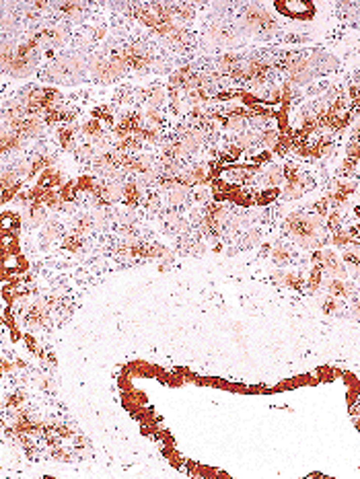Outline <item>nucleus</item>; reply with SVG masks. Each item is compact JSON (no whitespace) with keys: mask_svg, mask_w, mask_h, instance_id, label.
Wrapping results in <instances>:
<instances>
[{"mask_svg":"<svg viewBox=\"0 0 360 479\" xmlns=\"http://www.w3.org/2000/svg\"><path fill=\"white\" fill-rule=\"evenodd\" d=\"M48 307H50L48 302H33L31 309H29L27 315H25L27 325L31 327V329H37V327L48 325V321H50V311H48Z\"/></svg>","mask_w":360,"mask_h":479,"instance_id":"nucleus-1","label":"nucleus"},{"mask_svg":"<svg viewBox=\"0 0 360 479\" xmlns=\"http://www.w3.org/2000/svg\"><path fill=\"white\" fill-rule=\"evenodd\" d=\"M142 196H144V191L140 189V185H138L136 181H126V183L122 185V200H124L126 206H130V208L138 206L140 200H142Z\"/></svg>","mask_w":360,"mask_h":479,"instance_id":"nucleus-2","label":"nucleus"},{"mask_svg":"<svg viewBox=\"0 0 360 479\" xmlns=\"http://www.w3.org/2000/svg\"><path fill=\"white\" fill-rule=\"evenodd\" d=\"M80 134H82L88 142H91V144H97L99 140L105 138V136H103V125H101V121H99L97 117L84 121L82 127H80Z\"/></svg>","mask_w":360,"mask_h":479,"instance_id":"nucleus-3","label":"nucleus"},{"mask_svg":"<svg viewBox=\"0 0 360 479\" xmlns=\"http://www.w3.org/2000/svg\"><path fill=\"white\" fill-rule=\"evenodd\" d=\"M169 93L163 89V86H153L146 91V99H148V107H155V109H161L163 103L167 101Z\"/></svg>","mask_w":360,"mask_h":479,"instance_id":"nucleus-4","label":"nucleus"},{"mask_svg":"<svg viewBox=\"0 0 360 479\" xmlns=\"http://www.w3.org/2000/svg\"><path fill=\"white\" fill-rule=\"evenodd\" d=\"M282 181H284L282 167H272V169H269V171L263 175V185H267L269 189H272V187H278Z\"/></svg>","mask_w":360,"mask_h":479,"instance_id":"nucleus-5","label":"nucleus"},{"mask_svg":"<svg viewBox=\"0 0 360 479\" xmlns=\"http://www.w3.org/2000/svg\"><path fill=\"white\" fill-rule=\"evenodd\" d=\"M327 290H329V296H334V298H346L348 296V288H346V284L340 278L329 280L327 282Z\"/></svg>","mask_w":360,"mask_h":479,"instance_id":"nucleus-6","label":"nucleus"},{"mask_svg":"<svg viewBox=\"0 0 360 479\" xmlns=\"http://www.w3.org/2000/svg\"><path fill=\"white\" fill-rule=\"evenodd\" d=\"M68 39V29L64 25H58L50 29V43L48 46H62Z\"/></svg>","mask_w":360,"mask_h":479,"instance_id":"nucleus-7","label":"nucleus"},{"mask_svg":"<svg viewBox=\"0 0 360 479\" xmlns=\"http://www.w3.org/2000/svg\"><path fill=\"white\" fill-rule=\"evenodd\" d=\"M93 227H95V218H93V216H88V214H84V216H80V218L74 222V233L82 237L84 233H88Z\"/></svg>","mask_w":360,"mask_h":479,"instance_id":"nucleus-8","label":"nucleus"},{"mask_svg":"<svg viewBox=\"0 0 360 479\" xmlns=\"http://www.w3.org/2000/svg\"><path fill=\"white\" fill-rule=\"evenodd\" d=\"M282 282L288 286V288H294V290H303V286H305V278H303L301 274H296V272L284 274Z\"/></svg>","mask_w":360,"mask_h":479,"instance_id":"nucleus-9","label":"nucleus"},{"mask_svg":"<svg viewBox=\"0 0 360 479\" xmlns=\"http://www.w3.org/2000/svg\"><path fill=\"white\" fill-rule=\"evenodd\" d=\"M56 7L62 11L64 15L72 17V19H78L80 13H82V5H78V3H60V5H56Z\"/></svg>","mask_w":360,"mask_h":479,"instance_id":"nucleus-10","label":"nucleus"},{"mask_svg":"<svg viewBox=\"0 0 360 479\" xmlns=\"http://www.w3.org/2000/svg\"><path fill=\"white\" fill-rule=\"evenodd\" d=\"M272 259H274V264H278V266H284V264H288V262H290V253L286 251V247H284V245H276V247L272 249Z\"/></svg>","mask_w":360,"mask_h":479,"instance_id":"nucleus-11","label":"nucleus"},{"mask_svg":"<svg viewBox=\"0 0 360 479\" xmlns=\"http://www.w3.org/2000/svg\"><path fill=\"white\" fill-rule=\"evenodd\" d=\"M278 132L276 130H269V127H265V130H261V134L257 136V140L263 144V146H276L278 142Z\"/></svg>","mask_w":360,"mask_h":479,"instance_id":"nucleus-12","label":"nucleus"},{"mask_svg":"<svg viewBox=\"0 0 360 479\" xmlns=\"http://www.w3.org/2000/svg\"><path fill=\"white\" fill-rule=\"evenodd\" d=\"M62 247L64 249H68V251H78L80 247H82V237L80 235H70V237H64V241H62Z\"/></svg>","mask_w":360,"mask_h":479,"instance_id":"nucleus-13","label":"nucleus"},{"mask_svg":"<svg viewBox=\"0 0 360 479\" xmlns=\"http://www.w3.org/2000/svg\"><path fill=\"white\" fill-rule=\"evenodd\" d=\"M321 266H313V272H311V278H309V282H307V286H309V290L311 292H315L317 288H319V284H321Z\"/></svg>","mask_w":360,"mask_h":479,"instance_id":"nucleus-14","label":"nucleus"},{"mask_svg":"<svg viewBox=\"0 0 360 479\" xmlns=\"http://www.w3.org/2000/svg\"><path fill=\"white\" fill-rule=\"evenodd\" d=\"M313 212H315V216H319V218H327V214H329V200H327V198H321L319 202H315V204H313Z\"/></svg>","mask_w":360,"mask_h":479,"instance_id":"nucleus-15","label":"nucleus"},{"mask_svg":"<svg viewBox=\"0 0 360 479\" xmlns=\"http://www.w3.org/2000/svg\"><path fill=\"white\" fill-rule=\"evenodd\" d=\"M23 403H25V393H23V391H15V393L7 399V407H13V409H19Z\"/></svg>","mask_w":360,"mask_h":479,"instance_id":"nucleus-16","label":"nucleus"},{"mask_svg":"<svg viewBox=\"0 0 360 479\" xmlns=\"http://www.w3.org/2000/svg\"><path fill=\"white\" fill-rule=\"evenodd\" d=\"M354 169H356V161H352V158H346L344 165L340 167V173H342L344 177H350V175H354Z\"/></svg>","mask_w":360,"mask_h":479,"instance_id":"nucleus-17","label":"nucleus"},{"mask_svg":"<svg viewBox=\"0 0 360 479\" xmlns=\"http://www.w3.org/2000/svg\"><path fill=\"white\" fill-rule=\"evenodd\" d=\"M338 307H340V302H338L334 296H327L325 302H323V313H329V315H332V313L338 311Z\"/></svg>","mask_w":360,"mask_h":479,"instance_id":"nucleus-18","label":"nucleus"},{"mask_svg":"<svg viewBox=\"0 0 360 479\" xmlns=\"http://www.w3.org/2000/svg\"><path fill=\"white\" fill-rule=\"evenodd\" d=\"M334 243L340 245V247H344V245H350V243H352V237H350L348 233H342V231H340V233L334 235Z\"/></svg>","mask_w":360,"mask_h":479,"instance_id":"nucleus-19","label":"nucleus"},{"mask_svg":"<svg viewBox=\"0 0 360 479\" xmlns=\"http://www.w3.org/2000/svg\"><path fill=\"white\" fill-rule=\"evenodd\" d=\"M25 341H27V347L31 350L33 354H39V356H41V350L37 347V341H35V337H33V335H25ZM41 358H43V356H41Z\"/></svg>","mask_w":360,"mask_h":479,"instance_id":"nucleus-20","label":"nucleus"},{"mask_svg":"<svg viewBox=\"0 0 360 479\" xmlns=\"http://www.w3.org/2000/svg\"><path fill=\"white\" fill-rule=\"evenodd\" d=\"M194 200H196V202H208V200H210V191H208V189H198V191H194Z\"/></svg>","mask_w":360,"mask_h":479,"instance_id":"nucleus-21","label":"nucleus"},{"mask_svg":"<svg viewBox=\"0 0 360 479\" xmlns=\"http://www.w3.org/2000/svg\"><path fill=\"white\" fill-rule=\"evenodd\" d=\"M17 368V362H11L7 356L3 358V372H11V370H15Z\"/></svg>","mask_w":360,"mask_h":479,"instance_id":"nucleus-22","label":"nucleus"},{"mask_svg":"<svg viewBox=\"0 0 360 479\" xmlns=\"http://www.w3.org/2000/svg\"><path fill=\"white\" fill-rule=\"evenodd\" d=\"M39 385H41L43 391H52V380H50V378H41V380H39Z\"/></svg>","mask_w":360,"mask_h":479,"instance_id":"nucleus-23","label":"nucleus"},{"mask_svg":"<svg viewBox=\"0 0 360 479\" xmlns=\"http://www.w3.org/2000/svg\"><path fill=\"white\" fill-rule=\"evenodd\" d=\"M103 35H105V27H99V29L93 31V37H95V39H103Z\"/></svg>","mask_w":360,"mask_h":479,"instance_id":"nucleus-24","label":"nucleus"},{"mask_svg":"<svg viewBox=\"0 0 360 479\" xmlns=\"http://www.w3.org/2000/svg\"><path fill=\"white\" fill-rule=\"evenodd\" d=\"M352 313H354L356 319H360V300H356V302L352 304Z\"/></svg>","mask_w":360,"mask_h":479,"instance_id":"nucleus-25","label":"nucleus"}]
</instances>
